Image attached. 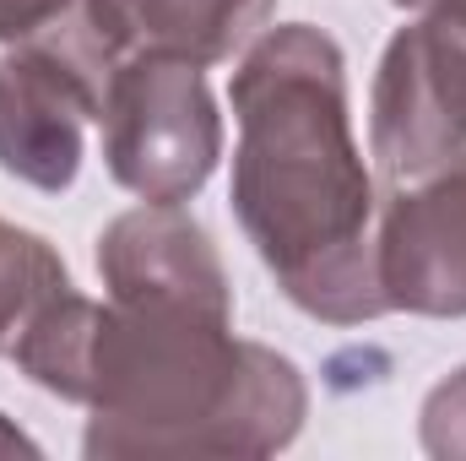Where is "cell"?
Returning <instances> with one entry per match:
<instances>
[{"label":"cell","instance_id":"obj_9","mask_svg":"<svg viewBox=\"0 0 466 461\" xmlns=\"http://www.w3.org/2000/svg\"><path fill=\"white\" fill-rule=\"evenodd\" d=\"M66 288L71 277H66V261L49 250V239L16 229V223H0V353H16L22 332Z\"/></svg>","mask_w":466,"mask_h":461},{"label":"cell","instance_id":"obj_1","mask_svg":"<svg viewBox=\"0 0 466 461\" xmlns=\"http://www.w3.org/2000/svg\"><path fill=\"white\" fill-rule=\"evenodd\" d=\"M233 212L277 288L315 321L385 315L374 179L352 141L348 60L309 22L266 27L233 71Z\"/></svg>","mask_w":466,"mask_h":461},{"label":"cell","instance_id":"obj_10","mask_svg":"<svg viewBox=\"0 0 466 461\" xmlns=\"http://www.w3.org/2000/svg\"><path fill=\"white\" fill-rule=\"evenodd\" d=\"M423 451L440 461H466V369L440 380L423 402Z\"/></svg>","mask_w":466,"mask_h":461},{"label":"cell","instance_id":"obj_5","mask_svg":"<svg viewBox=\"0 0 466 461\" xmlns=\"http://www.w3.org/2000/svg\"><path fill=\"white\" fill-rule=\"evenodd\" d=\"M369 152L390 185L434 174L466 141V27L418 16L385 44L369 109Z\"/></svg>","mask_w":466,"mask_h":461},{"label":"cell","instance_id":"obj_6","mask_svg":"<svg viewBox=\"0 0 466 461\" xmlns=\"http://www.w3.org/2000/svg\"><path fill=\"white\" fill-rule=\"evenodd\" d=\"M385 310L466 315V141L423 179L390 185L374 223Z\"/></svg>","mask_w":466,"mask_h":461},{"label":"cell","instance_id":"obj_7","mask_svg":"<svg viewBox=\"0 0 466 461\" xmlns=\"http://www.w3.org/2000/svg\"><path fill=\"white\" fill-rule=\"evenodd\" d=\"M98 277L119 304H174L233 321V288L212 233L185 207L141 201L98 233Z\"/></svg>","mask_w":466,"mask_h":461},{"label":"cell","instance_id":"obj_12","mask_svg":"<svg viewBox=\"0 0 466 461\" xmlns=\"http://www.w3.org/2000/svg\"><path fill=\"white\" fill-rule=\"evenodd\" d=\"M412 16H434V22H461L466 27V0H396Z\"/></svg>","mask_w":466,"mask_h":461},{"label":"cell","instance_id":"obj_2","mask_svg":"<svg viewBox=\"0 0 466 461\" xmlns=\"http://www.w3.org/2000/svg\"><path fill=\"white\" fill-rule=\"evenodd\" d=\"M87 456H271L309 413L304 374L228 315L174 304H98L76 396Z\"/></svg>","mask_w":466,"mask_h":461},{"label":"cell","instance_id":"obj_4","mask_svg":"<svg viewBox=\"0 0 466 461\" xmlns=\"http://www.w3.org/2000/svg\"><path fill=\"white\" fill-rule=\"evenodd\" d=\"M104 163L141 201L185 207L223 158L218 98L190 60L130 55L104 93Z\"/></svg>","mask_w":466,"mask_h":461},{"label":"cell","instance_id":"obj_3","mask_svg":"<svg viewBox=\"0 0 466 461\" xmlns=\"http://www.w3.org/2000/svg\"><path fill=\"white\" fill-rule=\"evenodd\" d=\"M119 60L82 5L0 55V169L33 190H71L82 174L87 119L104 115Z\"/></svg>","mask_w":466,"mask_h":461},{"label":"cell","instance_id":"obj_8","mask_svg":"<svg viewBox=\"0 0 466 461\" xmlns=\"http://www.w3.org/2000/svg\"><path fill=\"white\" fill-rule=\"evenodd\" d=\"M115 60L168 55L190 66H223L244 55L277 0H76Z\"/></svg>","mask_w":466,"mask_h":461},{"label":"cell","instance_id":"obj_11","mask_svg":"<svg viewBox=\"0 0 466 461\" xmlns=\"http://www.w3.org/2000/svg\"><path fill=\"white\" fill-rule=\"evenodd\" d=\"M71 11V0H0V44H22L33 33H44L49 22H60Z\"/></svg>","mask_w":466,"mask_h":461},{"label":"cell","instance_id":"obj_13","mask_svg":"<svg viewBox=\"0 0 466 461\" xmlns=\"http://www.w3.org/2000/svg\"><path fill=\"white\" fill-rule=\"evenodd\" d=\"M0 451H38L27 435H16V429H5V413H0Z\"/></svg>","mask_w":466,"mask_h":461}]
</instances>
